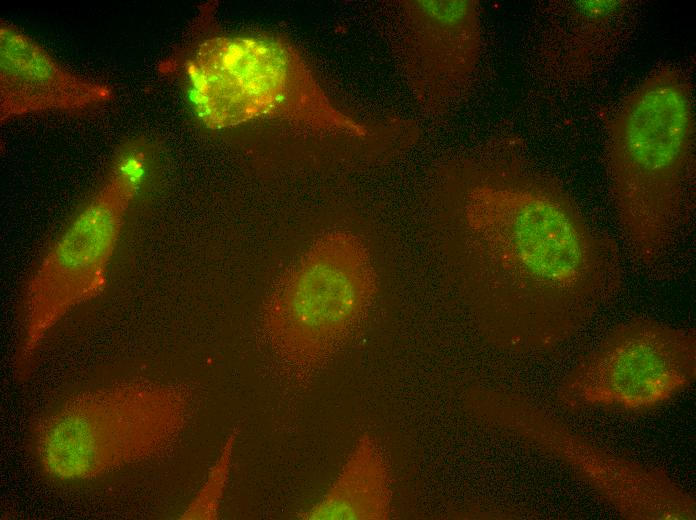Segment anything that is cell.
<instances>
[{
  "mask_svg": "<svg viewBox=\"0 0 696 520\" xmlns=\"http://www.w3.org/2000/svg\"><path fill=\"white\" fill-rule=\"evenodd\" d=\"M392 479L384 452L369 433L356 441L336 479L301 520H387L392 516Z\"/></svg>",
  "mask_w": 696,
  "mask_h": 520,
  "instance_id": "7c38bea8",
  "label": "cell"
},
{
  "mask_svg": "<svg viewBox=\"0 0 696 520\" xmlns=\"http://www.w3.org/2000/svg\"><path fill=\"white\" fill-rule=\"evenodd\" d=\"M377 293L369 251L354 233L319 236L278 278L260 313L265 344L297 381L313 377L366 317Z\"/></svg>",
  "mask_w": 696,
  "mask_h": 520,
  "instance_id": "3957f363",
  "label": "cell"
},
{
  "mask_svg": "<svg viewBox=\"0 0 696 520\" xmlns=\"http://www.w3.org/2000/svg\"><path fill=\"white\" fill-rule=\"evenodd\" d=\"M516 140L492 141L464 168L467 234L481 325L501 346L564 347L624 285L620 248Z\"/></svg>",
  "mask_w": 696,
  "mask_h": 520,
  "instance_id": "6da1fadb",
  "label": "cell"
},
{
  "mask_svg": "<svg viewBox=\"0 0 696 520\" xmlns=\"http://www.w3.org/2000/svg\"><path fill=\"white\" fill-rule=\"evenodd\" d=\"M465 404L477 420L561 464L623 519L696 518L694 495L666 470L591 442L523 397L473 388Z\"/></svg>",
  "mask_w": 696,
  "mask_h": 520,
  "instance_id": "8992f818",
  "label": "cell"
},
{
  "mask_svg": "<svg viewBox=\"0 0 696 520\" xmlns=\"http://www.w3.org/2000/svg\"><path fill=\"white\" fill-rule=\"evenodd\" d=\"M627 12V1H571L556 5L541 49L542 65L548 75L572 84L591 76L618 45Z\"/></svg>",
  "mask_w": 696,
  "mask_h": 520,
  "instance_id": "8fae6325",
  "label": "cell"
},
{
  "mask_svg": "<svg viewBox=\"0 0 696 520\" xmlns=\"http://www.w3.org/2000/svg\"><path fill=\"white\" fill-rule=\"evenodd\" d=\"M696 380V333L648 317L612 327L564 376L557 400L568 410H654Z\"/></svg>",
  "mask_w": 696,
  "mask_h": 520,
  "instance_id": "ba28073f",
  "label": "cell"
},
{
  "mask_svg": "<svg viewBox=\"0 0 696 520\" xmlns=\"http://www.w3.org/2000/svg\"><path fill=\"white\" fill-rule=\"evenodd\" d=\"M236 438V431L228 435L203 485L180 515V519L214 520L218 518L220 503L229 479Z\"/></svg>",
  "mask_w": 696,
  "mask_h": 520,
  "instance_id": "4fadbf2b",
  "label": "cell"
},
{
  "mask_svg": "<svg viewBox=\"0 0 696 520\" xmlns=\"http://www.w3.org/2000/svg\"><path fill=\"white\" fill-rule=\"evenodd\" d=\"M190 413L186 389L135 381L77 394L32 428L43 471L84 480L165 452Z\"/></svg>",
  "mask_w": 696,
  "mask_h": 520,
  "instance_id": "5b68a950",
  "label": "cell"
},
{
  "mask_svg": "<svg viewBox=\"0 0 696 520\" xmlns=\"http://www.w3.org/2000/svg\"><path fill=\"white\" fill-rule=\"evenodd\" d=\"M395 46L400 74L418 109L441 124L465 99L479 64L478 2L398 1Z\"/></svg>",
  "mask_w": 696,
  "mask_h": 520,
  "instance_id": "9c48e42d",
  "label": "cell"
},
{
  "mask_svg": "<svg viewBox=\"0 0 696 520\" xmlns=\"http://www.w3.org/2000/svg\"><path fill=\"white\" fill-rule=\"evenodd\" d=\"M695 132L691 83L668 65L643 79L608 123L613 208L631 258L648 272L667 262L689 221Z\"/></svg>",
  "mask_w": 696,
  "mask_h": 520,
  "instance_id": "7a4b0ae2",
  "label": "cell"
},
{
  "mask_svg": "<svg viewBox=\"0 0 696 520\" xmlns=\"http://www.w3.org/2000/svg\"><path fill=\"white\" fill-rule=\"evenodd\" d=\"M109 85L58 63L17 27H0V119L45 111H73L110 100Z\"/></svg>",
  "mask_w": 696,
  "mask_h": 520,
  "instance_id": "30bf717a",
  "label": "cell"
},
{
  "mask_svg": "<svg viewBox=\"0 0 696 520\" xmlns=\"http://www.w3.org/2000/svg\"><path fill=\"white\" fill-rule=\"evenodd\" d=\"M145 154L124 149L101 189L47 251L24 296L21 362L75 306L103 292L125 215L145 175Z\"/></svg>",
  "mask_w": 696,
  "mask_h": 520,
  "instance_id": "52a82bcc",
  "label": "cell"
},
{
  "mask_svg": "<svg viewBox=\"0 0 696 520\" xmlns=\"http://www.w3.org/2000/svg\"><path fill=\"white\" fill-rule=\"evenodd\" d=\"M194 110L211 129L278 118L326 135L365 138L368 126L339 110L294 48L267 37L219 36L186 62Z\"/></svg>",
  "mask_w": 696,
  "mask_h": 520,
  "instance_id": "277c9868",
  "label": "cell"
}]
</instances>
